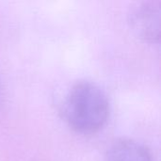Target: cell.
<instances>
[{
    "instance_id": "obj_2",
    "label": "cell",
    "mask_w": 161,
    "mask_h": 161,
    "mask_svg": "<svg viewBox=\"0 0 161 161\" xmlns=\"http://www.w3.org/2000/svg\"><path fill=\"white\" fill-rule=\"evenodd\" d=\"M128 25L132 32L142 42L158 43L161 31L159 0H143L138 3L130 10Z\"/></svg>"
},
{
    "instance_id": "obj_1",
    "label": "cell",
    "mask_w": 161,
    "mask_h": 161,
    "mask_svg": "<svg viewBox=\"0 0 161 161\" xmlns=\"http://www.w3.org/2000/svg\"><path fill=\"white\" fill-rule=\"evenodd\" d=\"M63 112L68 125L74 131L92 135L107 124L109 102L98 85L91 81H79L67 92Z\"/></svg>"
},
{
    "instance_id": "obj_3",
    "label": "cell",
    "mask_w": 161,
    "mask_h": 161,
    "mask_svg": "<svg viewBox=\"0 0 161 161\" xmlns=\"http://www.w3.org/2000/svg\"><path fill=\"white\" fill-rule=\"evenodd\" d=\"M106 161H154L149 150L133 140H119L113 142L106 155Z\"/></svg>"
}]
</instances>
